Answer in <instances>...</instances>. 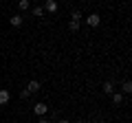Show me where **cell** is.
Instances as JSON below:
<instances>
[{
  "label": "cell",
  "mask_w": 132,
  "mask_h": 123,
  "mask_svg": "<svg viewBox=\"0 0 132 123\" xmlns=\"http://www.w3.org/2000/svg\"><path fill=\"white\" fill-rule=\"evenodd\" d=\"M86 22H88V27H93V29H97L99 24H101V15H99V13H90L88 18H86Z\"/></svg>",
  "instance_id": "obj_1"
},
{
  "label": "cell",
  "mask_w": 132,
  "mask_h": 123,
  "mask_svg": "<svg viewBox=\"0 0 132 123\" xmlns=\"http://www.w3.org/2000/svg\"><path fill=\"white\" fill-rule=\"evenodd\" d=\"M57 9H60L57 0H46L44 2V11H48V13H57Z\"/></svg>",
  "instance_id": "obj_2"
},
{
  "label": "cell",
  "mask_w": 132,
  "mask_h": 123,
  "mask_svg": "<svg viewBox=\"0 0 132 123\" xmlns=\"http://www.w3.org/2000/svg\"><path fill=\"white\" fill-rule=\"evenodd\" d=\"M33 112L38 114V117H44V114L48 112V106H46V103H35V108H33Z\"/></svg>",
  "instance_id": "obj_3"
},
{
  "label": "cell",
  "mask_w": 132,
  "mask_h": 123,
  "mask_svg": "<svg viewBox=\"0 0 132 123\" xmlns=\"http://www.w3.org/2000/svg\"><path fill=\"white\" fill-rule=\"evenodd\" d=\"M9 99H11L9 90H7V88H2V90H0V106H7V103H9Z\"/></svg>",
  "instance_id": "obj_4"
},
{
  "label": "cell",
  "mask_w": 132,
  "mask_h": 123,
  "mask_svg": "<svg viewBox=\"0 0 132 123\" xmlns=\"http://www.w3.org/2000/svg\"><path fill=\"white\" fill-rule=\"evenodd\" d=\"M101 90H104L106 95H112V92H114V84H112V81H104V86H101Z\"/></svg>",
  "instance_id": "obj_5"
},
{
  "label": "cell",
  "mask_w": 132,
  "mask_h": 123,
  "mask_svg": "<svg viewBox=\"0 0 132 123\" xmlns=\"http://www.w3.org/2000/svg\"><path fill=\"white\" fill-rule=\"evenodd\" d=\"M22 22H24V20H22V15H13V18H9V24H11V27H15V29H18V27H22Z\"/></svg>",
  "instance_id": "obj_6"
},
{
  "label": "cell",
  "mask_w": 132,
  "mask_h": 123,
  "mask_svg": "<svg viewBox=\"0 0 132 123\" xmlns=\"http://www.w3.org/2000/svg\"><path fill=\"white\" fill-rule=\"evenodd\" d=\"M27 90H29V92H38V90H40V81L31 79V81H29V86H27Z\"/></svg>",
  "instance_id": "obj_7"
},
{
  "label": "cell",
  "mask_w": 132,
  "mask_h": 123,
  "mask_svg": "<svg viewBox=\"0 0 132 123\" xmlns=\"http://www.w3.org/2000/svg\"><path fill=\"white\" fill-rule=\"evenodd\" d=\"M112 103H117V106L123 103V95L121 92H112Z\"/></svg>",
  "instance_id": "obj_8"
},
{
  "label": "cell",
  "mask_w": 132,
  "mask_h": 123,
  "mask_svg": "<svg viewBox=\"0 0 132 123\" xmlns=\"http://www.w3.org/2000/svg\"><path fill=\"white\" fill-rule=\"evenodd\" d=\"M121 90H123V92H126V95H130V92H132V84H130V81H123V84H121Z\"/></svg>",
  "instance_id": "obj_9"
},
{
  "label": "cell",
  "mask_w": 132,
  "mask_h": 123,
  "mask_svg": "<svg viewBox=\"0 0 132 123\" xmlns=\"http://www.w3.org/2000/svg\"><path fill=\"white\" fill-rule=\"evenodd\" d=\"M33 15H35V18H42L44 15V7H33Z\"/></svg>",
  "instance_id": "obj_10"
},
{
  "label": "cell",
  "mask_w": 132,
  "mask_h": 123,
  "mask_svg": "<svg viewBox=\"0 0 132 123\" xmlns=\"http://www.w3.org/2000/svg\"><path fill=\"white\" fill-rule=\"evenodd\" d=\"M79 24H81V22H75V20H71V24H68V29H71L73 33H77V31H79Z\"/></svg>",
  "instance_id": "obj_11"
},
{
  "label": "cell",
  "mask_w": 132,
  "mask_h": 123,
  "mask_svg": "<svg viewBox=\"0 0 132 123\" xmlns=\"http://www.w3.org/2000/svg\"><path fill=\"white\" fill-rule=\"evenodd\" d=\"M18 7H20L22 11H27V9H29L31 5H29V0H18Z\"/></svg>",
  "instance_id": "obj_12"
},
{
  "label": "cell",
  "mask_w": 132,
  "mask_h": 123,
  "mask_svg": "<svg viewBox=\"0 0 132 123\" xmlns=\"http://www.w3.org/2000/svg\"><path fill=\"white\" fill-rule=\"evenodd\" d=\"M71 20H75V22H81V11H73V13H71Z\"/></svg>",
  "instance_id": "obj_13"
},
{
  "label": "cell",
  "mask_w": 132,
  "mask_h": 123,
  "mask_svg": "<svg viewBox=\"0 0 132 123\" xmlns=\"http://www.w3.org/2000/svg\"><path fill=\"white\" fill-rule=\"evenodd\" d=\"M29 95H31V92H29V90H27V88H24V90H22V92H20V97H22V99H29Z\"/></svg>",
  "instance_id": "obj_14"
},
{
  "label": "cell",
  "mask_w": 132,
  "mask_h": 123,
  "mask_svg": "<svg viewBox=\"0 0 132 123\" xmlns=\"http://www.w3.org/2000/svg\"><path fill=\"white\" fill-rule=\"evenodd\" d=\"M38 123H48V119H40V121Z\"/></svg>",
  "instance_id": "obj_15"
},
{
  "label": "cell",
  "mask_w": 132,
  "mask_h": 123,
  "mask_svg": "<svg viewBox=\"0 0 132 123\" xmlns=\"http://www.w3.org/2000/svg\"><path fill=\"white\" fill-rule=\"evenodd\" d=\"M60 123H68V121H66V119H62V121H60Z\"/></svg>",
  "instance_id": "obj_16"
}]
</instances>
